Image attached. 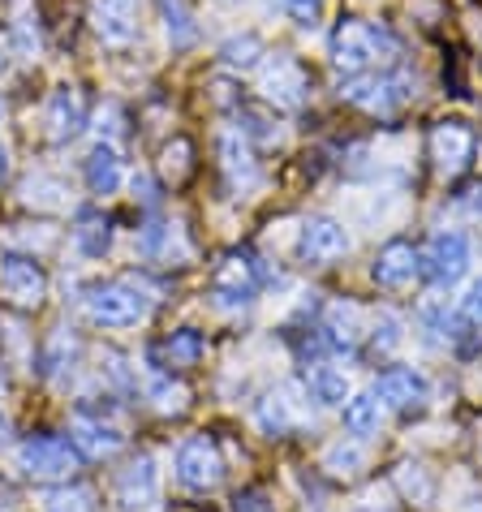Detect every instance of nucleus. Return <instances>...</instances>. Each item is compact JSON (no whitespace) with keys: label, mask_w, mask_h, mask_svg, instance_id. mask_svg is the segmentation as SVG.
I'll use <instances>...</instances> for the list:
<instances>
[{"label":"nucleus","mask_w":482,"mask_h":512,"mask_svg":"<svg viewBox=\"0 0 482 512\" xmlns=\"http://www.w3.org/2000/svg\"><path fill=\"white\" fill-rule=\"evenodd\" d=\"M375 396L384 409L409 414V409H422L431 401V379L422 371H414V366H388V371L375 379Z\"/></svg>","instance_id":"13"},{"label":"nucleus","mask_w":482,"mask_h":512,"mask_svg":"<svg viewBox=\"0 0 482 512\" xmlns=\"http://www.w3.org/2000/svg\"><path fill=\"white\" fill-rule=\"evenodd\" d=\"M461 319L470 323V327H482V276L465 289V297H461Z\"/></svg>","instance_id":"38"},{"label":"nucleus","mask_w":482,"mask_h":512,"mask_svg":"<svg viewBox=\"0 0 482 512\" xmlns=\"http://www.w3.org/2000/svg\"><path fill=\"white\" fill-rule=\"evenodd\" d=\"M91 26L108 48H125L138 35V0H91Z\"/></svg>","instance_id":"15"},{"label":"nucleus","mask_w":482,"mask_h":512,"mask_svg":"<svg viewBox=\"0 0 482 512\" xmlns=\"http://www.w3.org/2000/svg\"><path fill=\"white\" fill-rule=\"evenodd\" d=\"M263 289V263L250 250H233L224 254L211 272V293L220 306H250Z\"/></svg>","instance_id":"5"},{"label":"nucleus","mask_w":482,"mask_h":512,"mask_svg":"<svg viewBox=\"0 0 482 512\" xmlns=\"http://www.w3.org/2000/svg\"><path fill=\"white\" fill-rule=\"evenodd\" d=\"M138 250L147 254L151 263H173V259H186L190 246H186V237H181V224H147L143 237H138Z\"/></svg>","instance_id":"21"},{"label":"nucleus","mask_w":482,"mask_h":512,"mask_svg":"<svg viewBox=\"0 0 482 512\" xmlns=\"http://www.w3.org/2000/svg\"><path fill=\"white\" fill-rule=\"evenodd\" d=\"M224 5H237V0H224Z\"/></svg>","instance_id":"45"},{"label":"nucleus","mask_w":482,"mask_h":512,"mask_svg":"<svg viewBox=\"0 0 482 512\" xmlns=\"http://www.w3.org/2000/svg\"><path fill=\"white\" fill-rule=\"evenodd\" d=\"M229 512H276V504L267 500L263 491H237L233 504H229Z\"/></svg>","instance_id":"39"},{"label":"nucleus","mask_w":482,"mask_h":512,"mask_svg":"<svg viewBox=\"0 0 482 512\" xmlns=\"http://www.w3.org/2000/svg\"><path fill=\"white\" fill-rule=\"evenodd\" d=\"M5 177H9V147L0 142V181H5Z\"/></svg>","instance_id":"41"},{"label":"nucleus","mask_w":482,"mask_h":512,"mask_svg":"<svg viewBox=\"0 0 482 512\" xmlns=\"http://www.w3.org/2000/svg\"><path fill=\"white\" fill-rule=\"evenodd\" d=\"M340 99L349 108H362L371 117H392L414 99V78L405 74H349V82H340Z\"/></svg>","instance_id":"2"},{"label":"nucleus","mask_w":482,"mask_h":512,"mask_svg":"<svg viewBox=\"0 0 482 512\" xmlns=\"http://www.w3.org/2000/svg\"><path fill=\"white\" fill-rule=\"evenodd\" d=\"M44 121H48L52 142H74L82 134V125H87V104H82V95L74 87H56Z\"/></svg>","instance_id":"18"},{"label":"nucleus","mask_w":482,"mask_h":512,"mask_svg":"<svg viewBox=\"0 0 482 512\" xmlns=\"http://www.w3.org/2000/svg\"><path fill=\"white\" fill-rule=\"evenodd\" d=\"M401 487L414 495V500H431V482H427V474H422V465H401Z\"/></svg>","instance_id":"37"},{"label":"nucleus","mask_w":482,"mask_h":512,"mask_svg":"<svg viewBox=\"0 0 482 512\" xmlns=\"http://www.w3.org/2000/svg\"><path fill=\"white\" fill-rule=\"evenodd\" d=\"M44 512H95V495L87 487H56L44 495Z\"/></svg>","instance_id":"30"},{"label":"nucleus","mask_w":482,"mask_h":512,"mask_svg":"<svg viewBox=\"0 0 482 512\" xmlns=\"http://www.w3.org/2000/svg\"><path fill=\"white\" fill-rule=\"evenodd\" d=\"M0 117H5V99H0Z\"/></svg>","instance_id":"43"},{"label":"nucleus","mask_w":482,"mask_h":512,"mask_svg":"<svg viewBox=\"0 0 482 512\" xmlns=\"http://www.w3.org/2000/svg\"><path fill=\"white\" fill-rule=\"evenodd\" d=\"M74 246L87 254V259H104L112 250V224L104 216H82L74 229Z\"/></svg>","instance_id":"26"},{"label":"nucleus","mask_w":482,"mask_h":512,"mask_svg":"<svg viewBox=\"0 0 482 512\" xmlns=\"http://www.w3.org/2000/svg\"><path fill=\"white\" fill-rule=\"evenodd\" d=\"M220 168H224L229 190L237 194H250L259 186V164H254V151L241 130H220Z\"/></svg>","instance_id":"16"},{"label":"nucleus","mask_w":482,"mask_h":512,"mask_svg":"<svg viewBox=\"0 0 482 512\" xmlns=\"http://www.w3.org/2000/svg\"><path fill=\"white\" fill-rule=\"evenodd\" d=\"M82 310H87V319L95 327H134L151 315V297L143 289H134V284L125 280H112V284H95L82 297Z\"/></svg>","instance_id":"3"},{"label":"nucleus","mask_w":482,"mask_h":512,"mask_svg":"<svg viewBox=\"0 0 482 512\" xmlns=\"http://www.w3.org/2000/svg\"><path fill=\"white\" fill-rule=\"evenodd\" d=\"M323 345H328L332 353H358V340H362V315L358 306L349 302H332L328 315H323Z\"/></svg>","instance_id":"19"},{"label":"nucleus","mask_w":482,"mask_h":512,"mask_svg":"<svg viewBox=\"0 0 482 512\" xmlns=\"http://www.w3.org/2000/svg\"><path fill=\"white\" fill-rule=\"evenodd\" d=\"M422 272L435 289H452L465 272H470V237L461 229H439L431 246L422 250Z\"/></svg>","instance_id":"8"},{"label":"nucleus","mask_w":482,"mask_h":512,"mask_svg":"<svg viewBox=\"0 0 482 512\" xmlns=\"http://www.w3.org/2000/svg\"><path fill=\"white\" fill-rule=\"evenodd\" d=\"M306 87H310V82H306L302 65H297L293 56H285V52L267 56V65H263V95H267V104H276V108H302Z\"/></svg>","instance_id":"14"},{"label":"nucleus","mask_w":482,"mask_h":512,"mask_svg":"<svg viewBox=\"0 0 482 512\" xmlns=\"http://www.w3.org/2000/svg\"><path fill=\"white\" fill-rule=\"evenodd\" d=\"M112 500L121 512H151L160 504V469H155L151 452H138L112 482Z\"/></svg>","instance_id":"9"},{"label":"nucleus","mask_w":482,"mask_h":512,"mask_svg":"<svg viewBox=\"0 0 482 512\" xmlns=\"http://www.w3.org/2000/svg\"><path fill=\"white\" fill-rule=\"evenodd\" d=\"M0 512H9V508H0Z\"/></svg>","instance_id":"46"},{"label":"nucleus","mask_w":482,"mask_h":512,"mask_svg":"<svg viewBox=\"0 0 482 512\" xmlns=\"http://www.w3.org/2000/svg\"><path fill=\"white\" fill-rule=\"evenodd\" d=\"M349 254V233L345 224L332 220V216H310L302 224V233H297V259L306 267H328L336 259H345Z\"/></svg>","instance_id":"10"},{"label":"nucleus","mask_w":482,"mask_h":512,"mask_svg":"<svg viewBox=\"0 0 482 512\" xmlns=\"http://www.w3.org/2000/svg\"><path fill=\"white\" fill-rule=\"evenodd\" d=\"M340 414H345V431L353 439H371L379 431V422H384V405H379L375 392H349Z\"/></svg>","instance_id":"22"},{"label":"nucleus","mask_w":482,"mask_h":512,"mask_svg":"<svg viewBox=\"0 0 482 512\" xmlns=\"http://www.w3.org/2000/svg\"><path fill=\"white\" fill-rule=\"evenodd\" d=\"M267 5H276V0H267ZM280 5H285V0H280Z\"/></svg>","instance_id":"44"},{"label":"nucleus","mask_w":482,"mask_h":512,"mask_svg":"<svg viewBox=\"0 0 482 512\" xmlns=\"http://www.w3.org/2000/svg\"><path fill=\"white\" fill-rule=\"evenodd\" d=\"M362 465H366L362 439H336V444L323 452V469H328V474H336V478H353Z\"/></svg>","instance_id":"28"},{"label":"nucleus","mask_w":482,"mask_h":512,"mask_svg":"<svg viewBox=\"0 0 482 512\" xmlns=\"http://www.w3.org/2000/svg\"><path fill=\"white\" fill-rule=\"evenodd\" d=\"M13 44H18L22 56L39 52V26H35V13L26 0H18V13H13Z\"/></svg>","instance_id":"32"},{"label":"nucleus","mask_w":482,"mask_h":512,"mask_svg":"<svg viewBox=\"0 0 482 512\" xmlns=\"http://www.w3.org/2000/svg\"><path fill=\"white\" fill-rule=\"evenodd\" d=\"M427 147H431L439 177H461L474 160V130L465 121H439L427 138Z\"/></svg>","instance_id":"11"},{"label":"nucleus","mask_w":482,"mask_h":512,"mask_svg":"<svg viewBox=\"0 0 482 512\" xmlns=\"http://www.w3.org/2000/svg\"><path fill=\"white\" fill-rule=\"evenodd\" d=\"M121 181H125V164H121L117 147H112V142H99V147L91 151V160H87V190L108 198V194L121 190Z\"/></svg>","instance_id":"20"},{"label":"nucleus","mask_w":482,"mask_h":512,"mask_svg":"<svg viewBox=\"0 0 482 512\" xmlns=\"http://www.w3.org/2000/svg\"><path fill=\"white\" fill-rule=\"evenodd\" d=\"M263 56H267V48H263L259 35H233L229 44L220 48V61H224V69H233V74H250V69H259Z\"/></svg>","instance_id":"25"},{"label":"nucleus","mask_w":482,"mask_h":512,"mask_svg":"<svg viewBox=\"0 0 482 512\" xmlns=\"http://www.w3.org/2000/svg\"><path fill=\"white\" fill-rule=\"evenodd\" d=\"M74 353H78V345L69 340V332L61 327V332L52 336V345H48V353H44V375L52 379V375H61L69 362H74Z\"/></svg>","instance_id":"33"},{"label":"nucleus","mask_w":482,"mask_h":512,"mask_svg":"<svg viewBox=\"0 0 482 512\" xmlns=\"http://www.w3.org/2000/svg\"><path fill=\"white\" fill-rule=\"evenodd\" d=\"M9 444V418H5V409H0V448Z\"/></svg>","instance_id":"42"},{"label":"nucleus","mask_w":482,"mask_h":512,"mask_svg":"<svg viewBox=\"0 0 482 512\" xmlns=\"http://www.w3.org/2000/svg\"><path fill=\"white\" fill-rule=\"evenodd\" d=\"M155 358H164L160 366H168V371H181V366H194L198 358H203V336L194 332V327H181V332H173L164 340L160 349H155Z\"/></svg>","instance_id":"24"},{"label":"nucleus","mask_w":482,"mask_h":512,"mask_svg":"<svg viewBox=\"0 0 482 512\" xmlns=\"http://www.w3.org/2000/svg\"><path fill=\"white\" fill-rule=\"evenodd\" d=\"M69 444H74L82 457L91 461H104L112 457V452H121L125 435L117 422H104V418H91V414H78L74 422H69Z\"/></svg>","instance_id":"17"},{"label":"nucleus","mask_w":482,"mask_h":512,"mask_svg":"<svg viewBox=\"0 0 482 512\" xmlns=\"http://www.w3.org/2000/svg\"><path fill=\"white\" fill-rule=\"evenodd\" d=\"M306 396L323 409L332 405H345L349 401V379L345 371H336V366H310L306 371Z\"/></svg>","instance_id":"23"},{"label":"nucleus","mask_w":482,"mask_h":512,"mask_svg":"<svg viewBox=\"0 0 482 512\" xmlns=\"http://www.w3.org/2000/svg\"><path fill=\"white\" fill-rule=\"evenodd\" d=\"M160 18L173 48H190L198 39V26H194V13L186 9V0H160Z\"/></svg>","instance_id":"27"},{"label":"nucleus","mask_w":482,"mask_h":512,"mask_svg":"<svg viewBox=\"0 0 482 512\" xmlns=\"http://www.w3.org/2000/svg\"><path fill=\"white\" fill-rule=\"evenodd\" d=\"M18 469L26 478H69L78 469V448L61 435H31L18 444Z\"/></svg>","instance_id":"7"},{"label":"nucleus","mask_w":482,"mask_h":512,"mask_svg":"<svg viewBox=\"0 0 482 512\" xmlns=\"http://www.w3.org/2000/svg\"><path fill=\"white\" fill-rule=\"evenodd\" d=\"M259 426H263V435H289L293 431V409L285 396H267V401L259 405Z\"/></svg>","instance_id":"31"},{"label":"nucleus","mask_w":482,"mask_h":512,"mask_svg":"<svg viewBox=\"0 0 482 512\" xmlns=\"http://www.w3.org/2000/svg\"><path fill=\"white\" fill-rule=\"evenodd\" d=\"M319 5H323V0H285L289 18H293L297 26H315V18H319Z\"/></svg>","instance_id":"40"},{"label":"nucleus","mask_w":482,"mask_h":512,"mask_svg":"<svg viewBox=\"0 0 482 512\" xmlns=\"http://www.w3.org/2000/svg\"><path fill=\"white\" fill-rule=\"evenodd\" d=\"M177 469V482L186 491H216L220 478H224V457H220V444L211 435H186L173 457Z\"/></svg>","instance_id":"6"},{"label":"nucleus","mask_w":482,"mask_h":512,"mask_svg":"<svg viewBox=\"0 0 482 512\" xmlns=\"http://www.w3.org/2000/svg\"><path fill=\"white\" fill-rule=\"evenodd\" d=\"M405 340V323L392 315V310H379L375 315V327H371V353L375 358H388V353L401 349Z\"/></svg>","instance_id":"29"},{"label":"nucleus","mask_w":482,"mask_h":512,"mask_svg":"<svg viewBox=\"0 0 482 512\" xmlns=\"http://www.w3.org/2000/svg\"><path fill=\"white\" fill-rule=\"evenodd\" d=\"M0 297L18 310H39L48 297V272L35 263V254L5 250L0 254Z\"/></svg>","instance_id":"4"},{"label":"nucleus","mask_w":482,"mask_h":512,"mask_svg":"<svg viewBox=\"0 0 482 512\" xmlns=\"http://www.w3.org/2000/svg\"><path fill=\"white\" fill-rule=\"evenodd\" d=\"M160 168H164L168 181H181V177H186V173H190V142H186V138H173V142H168Z\"/></svg>","instance_id":"36"},{"label":"nucleus","mask_w":482,"mask_h":512,"mask_svg":"<svg viewBox=\"0 0 482 512\" xmlns=\"http://www.w3.org/2000/svg\"><path fill=\"white\" fill-rule=\"evenodd\" d=\"M151 401H155V409H164V414H177V409H186V388H181V383H168V375H155Z\"/></svg>","instance_id":"34"},{"label":"nucleus","mask_w":482,"mask_h":512,"mask_svg":"<svg viewBox=\"0 0 482 512\" xmlns=\"http://www.w3.org/2000/svg\"><path fill=\"white\" fill-rule=\"evenodd\" d=\"M371 276H375L379 289L401 293V289H409V284H414V280L422 276V254L414 250V241L392 237L388 246H379L375 263H371Z\"/></svg>","instance_id":"12"},{"label":"nucleus","mask_w":482,"mask_h":512,"mask_svg":"<svg viewBox=\"0 0 482 512\" xmlns=\"http://www.w3.org/2000/svg\"><path fill=\"white\" fill-rule=\"evenodd\" d=\"M61 194H69V190L61 186V181H52V177H31V181L22 186L26 203H44V207H61V203H65Z\"/></svg>","instance_id":"35"},{"label":"nucleus","mask_w":482,"mask_h":512,"mask_svg":"<svg viewBox=\"0 0 482 512\" xmlns=\"http://www.w3.org/2000/svg\"><path fill=\"white\" fill-rule=\"evenodd\" d=\"M332 65L340 74H366V69H375L379 61H388L396 56V39L388 26L379 22H366V18H345L332 31Z\"/></svg>","instance_id":"1"}]
</instances>
